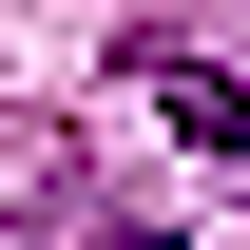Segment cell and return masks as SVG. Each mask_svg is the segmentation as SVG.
Masks as SVG:
<instances>
[{
  "instance_id": "1",
  "label": "cell",
  "mask_w": 250,
  "mask_h": 250,
  "mask_svg": "<svg viewBox=\"0 0 250 250\" xmlns=\"http://www.w3.org/2000/svg\"><path fill=\"white\" fill-rule=\"evenodd\" d=\"M135 96H154L173 135H212V154L250 173V77H212V58H173V39H135Z\"/></svg>"
}]
</instances>
